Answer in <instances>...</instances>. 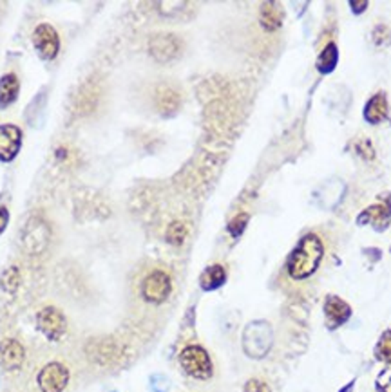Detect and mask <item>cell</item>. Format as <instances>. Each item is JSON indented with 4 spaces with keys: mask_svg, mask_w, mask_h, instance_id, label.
I'll return each instance as SVG.
<instances>
[{
    "mask_svg": "<svg viewBox=\"0 0 391 392\" xmlns=\"http://www.w3.org/2000/svg\"><path fill=\"white\" fill-rule=\"evenodd\" d=\"M246 223H249V215H246V213H240V215H235V217L229 223L230 235L240 237L241 233L244 232V228H246Z\"/></svg>",
    "mask_w": 391,
    "mask_h": 392,
    "instance_id": "cell-23",
    "label": "cell"
},
{
    "mask_svg": "<svg viewBox=\"0 0 391 392\" xmlns=\"http://www.w3.org/2000/svg\"><path fill=\"white\" fill-rule=\"evenodd\" d=\"M22 146V131L17 125H0V161H13Z\"/></svg>",
    "mask_w": 391,
    "mask_h": 392,
    "instance_id": "cell-9",
    "label": "cell"
},
{
    "mask_svg": "<svg viewBox=\"0 0 391 392\" xmlns=\"http://www.w3.org/2000/svg\"><path fill=\"white\" fill-rule=\"evenodd\" d=\"M0 284L4 287V291L8 293H15L17 287L20 286V273L17 268H10V270H6L2 279H0Z\"/></svg>",
    "mask_w": 391,
    "mask_h": 392,
    "instance_id": "cell-21",
    "label": "cell"
},
{
    "mask_svg": "<svg viewBox=\"0 0 391 392\" xmlns=\"http://www.w3.org/2000/svg\"><path fill=\"white\" fill-rule=\"evenodd\" d=\"M181 367L185 369L187 374L198 380H209L212 376V362L211 356L205 349L200 345H189L180 354Z\"/></svg>",
    "mask_w": 391,
    "mask_h": 392,
    "instance_id": "cell-2",
    "label": "cell"
},
{
    "mask_svg": "<svg viewBox=\"0 0 391 392\" xmlns=\"http://www.w3.org/2000/svg\"><path fill=\"white\" fill-rule=\"evenodd\" d=\"M24 347L17 340H4L0 342V365L6 371H17L24 363Z\"/></svg>",
    "mask_w": 391,
    "mask_h": 392,
    "instance_id": "cell-12",
    "label": "cell"
},
{
    "mask_svg": "<svg viewBox=\"0 0 391 392\" xmlns=\"http://www.w3.org/2000/svg\"><path fill=\"white\" fill-rule=\"evenodd\" d=\"M283 17L284 13L281 10V6L275 4V2H264V4H261V25L266 31L279 30L281 24H283Z\"/></svg>",
    "mask_w": 391,
    "mask_h": 392,
    "instance_id": "cell-16",
    "label": "cell"
},
{
    "mask_svg": "<svg viewBox=\"0 0 391 392\" xmlns=\"http://www.w3.org/2000/svg\"><path fill=\"white\" fill-rule=\"evenodd\" d=\"M49 226L42 219H31L24 230V246L33 253L42 252L49 242Z\"/></svg>",
    "mask_w": 391,
    "mask_h": 392,
    "instance_id": "cell-10",
    "label": "cell"
},
{
    "mask_svg": "<svg viewBox=\"0 0 391 392\" xmlns=\"http://www.w3.org/2000/svg\"><path fill=\"white\" fill-rule=\"evenodd\" d=\"M154 105L163 116H174L181 107L180 92L172 85H160L154 92Z\"/></svg>",
    "mask_w": 391,
    "mask_h": 392,
    "instance_id": "cell-11",
    "label": "cell"
},
{
    "mask_svg": "<svg viewBox=\"0 0 391 392\" xmlns=\"http://www.w3.org/2000/svg\"><path fill=\"white\" fill-rule=\"evenodd\" d=\"M33 45L40 58L53 60L60 51V39L59 33L54 31L53 25L40 24L33 31Z\"/></svg>",
    "mask_w": 391,
    "mask_h": 392,
    "instance_id": "cell-6",
    "label": "cell"
},
{
    "mask_svg": "<svg viewBox=\"0 0 391 392\" xmlns=\"http://www.w3.org/2000/svg\"><path fill=\"white\" fill-rule=\"evenodd\" d=\"M272 345V331L266 322H254L244 331V351L252 358H261Z\"/></svg>",
    "mask_w": 391,
    "mask_h": 392,
    "instance_id": "cell-3",
    "label": "cell"
},
{
    "mask_svg": "<svg viewBox=\"0 0 391 392\" xmlns=\"http://www.w3.org/2000/svg\"><path fill=\"white\" fill-rule=\"evenodd\" d=\"M181 47H183V42L180 40V36L171 33L154 34V36L149 40V51H151V56L162 63H167L171 62V60L178 58L181 53Z\"/></svg>",
    "mask_w": 391,
    "mask_h": 392,
    "instance_id": "cell-5",
    "label": "cell"
},
{
    "mask_svg": "<svg viewBox=\"0 0 391 392\" xmlns=\"http://www.w3.org/2000/svg\"><path fill=\"white\" fill-rule=\"evenodd\" d=\"M243 392H270V387L264 382H261V380H250L244 385Z\"/></svg>",
    "mask_w": 391,
    "mask_h": 392,
    "instance_id": "cell-26",
    "label": "cell"
},
{
    "mask_svg": "<svg viewBox=\"0 0 391 392\" xmlns=\"http://www.w3.org/2000/svg\"><path fill=\"white\" fill-rule=\"evenodd\" d=\"M187 235H189V228H187L185 223H181V221L169 224L165 232L167 242H171L174 246H181V244L185 242Z\"/></svg>",
    "mask_w": 391,
    "mask_h": 392,
    "instance_id": "cell-20",
    "label": "cell"
},
{
    "mask_svg": "<svg viewBox=\"0 0 391 392\" xmlns=\"http://www.w3.org/2000/svg\"><path fill=\"white\" fill-rule=\"evenodd\" d=\"M8 221H10V212H8L6 208H0V233L6 230V226H8Z\"/></svg>",
    "mask_w": 391,
    "mask_h": 392,
    "instance_id": "cell-27",
    "label": "cell"
},
{
    "mask_svg": "<svg viewBox=\"0 0 391 392\" xmlns=\"http://www.w3.org/2000/svg\"><path fill=\"white\" fill-rule=\"evenodd\" d=\"M373 42H375L377 45L390 44L391 33L388 31V28H384V25H379V28H375V31H373Z\"/></svg>",
    "mask_w": 391,
    "mask_h": 392,
    "instance_id": "cell-24",
    "label": "cell"
},
{
    "mask_svg": "<svg viewBox=\"0 0 391 392\" xmlns=\"http://www.w3.org/2000/svg\"><path fill=\"white\" fill-rule=\"evenodd\" d=\"M69 382V371L59 362L47 363L39 374L42 392H62Z\"/></svg>",
    "mask_w": 391,
    "mask_h": 392,
    "instance_id": "cell-8",
    "label": "cell"
},
{
    "mask_svg": "<svg viewBox=\"0 0 391 392\" xmlns=\"http://www.w3.org/2000/svg\"><path fill=\"white\" fill-rule=\"evenodd\" d=\"M375 354L377 358L382 360V362L391 363V331H386V333L382 334L379 344H377Z\"/></svg>",
    "mask_w": 391,
    "mask_h": 392,
    "instance_id": "cell-22",
    "label": "cell"
},
{
    "mask_svg": "<svg viewBox=\"0 0 391 392\" xmlns=\"http://www.w3.org/2000/svg\"><path fill=\"white\" fill-rule=\"evenodd\" d=\"M172 290V282L171 276L167 275L165 272H156L149 273L145 276V281L142 284V295L147 302L151 304H162L169 298Z\"/></svg>",
    "mask_w": 391,
    "mask_h": 392,
    "instance_id": "cell-4",
    "label": "cell"
},
{
    "mask_svg": "<svg viewBox=\"0 0 391 392\" xmlns=\"http://www.w3.org/2000/svg\"><path fill=\"white\" fill-rule=\"evenodd\" d=\"M324 315H326V324L330 329H335L342 325L352 315V307L339 296H328L324 304Z\"/></svg>",
    "mask_w": 391,
    "mask_h": 392,
    "instance_id": "cell-13",
    "label": "cell"
},
{
    "mask_svg": "<svg viewBox=\"0 0 391 392\" xmlns=\"http://www.w3.org/2000/svg\"><path fill=\"white\" fill-rule=\"evenodd\" d=\"M388 118V100L384 92H379L364 107V120L372 125H377Z\"/></svg>",
    "mask_w": 391,
    "mask_h": 392,
    "instance_id": "cell-15",
    "label": "cell"
},
{
    "mask_svg": "<svg viewBox=\"0 0 391 392\" xmlns=\"http://www.w3.org/2000/svg\"><path fill=\"white\" fill-rule=\"evenodd\" d=\"M19 91L20 83L17 74L10 73L0 78V109H6V107H10L11 103H15L17 96H19Z\"/></svg>",
    "mask_w": 391,
    "mask_h": 392,
    "instance_id": "cell-17",
    "label": "cell"
},
{
    "mask_svg": "<svg viewBox=\"0 0 391 392\" xmlns=\"http://www.w3.org/2000/svg\"><path fill=\"white\" fill-rule=\"evenodd\" d=\"M337 60H339L337 45L332 42V44H328L326 47L321 51V54H319V58H317L319 73H323V74L332 73L333 69H335V65H337Z\"/></svg>",
    "mask_w": 391,
    "mask_h": 392,
    "instance_id": "cell-19",
    "label": "cell"
},
{
    "mask_svg": "<svg viewBox=\"0 0 391 392\" xmlns=\"http://www.w3.org/2000/svg\"><path fill=\"white\" fill-rule=\"evenodd\" d=\"M390 219H391V201H388V203L384 204H375V206H370L368 210H364V212L359 215L357 223L359 224L373 223L377 230H386Z\"/></svg>",
    "mask_w": 391,
    "mask_h": 392,
    "instance_id": "cell-14",
    "label": "cell"
},
{
    "mask_svg": "<svg viewBox=\"0 0 391 392\" xmlns=\"http://www.w3.org/2000/svg\"><path fill=\"white\" fill-rule=\"evenodd\" d=\"M324 255L323 241L317 235H304L288 259V273L295 281H303L319 268Z\"/></svg>",
    "mask_w": 391,
    "mask_h": 392,
    "instance_id": "cell-1",
    "label": "cell"
},
{
    "mask_svg": "<svg viewBox=\"0 0 391 392\" xmlns=\"http://www.w3.org/2000/svg\"><path fill=\"white\" fill-rule=\"evenodd\" d=\"M226 281V272L225 268L220 266V264H215V266L207 268L203 275L200 279V284L203 290L207 291H212V290H218L220 286H223Z\"/></svg>",
    "mask_w": 391,
    "mask_h": 392,
    "instance_id": "cell-18",
    "label": "cell"
},
{
    "mask_svg": "<svg viewBox=\"0 0 391 392\" xmlns=\"http://www.w3.org/2000/svg\"><path fill=\"white\" fill-rule=\"evenodd\" d=\"M377 387L381 392H391V367H388L381 376L377 378Z\"/></svg>",
    "mask_w": 391,
    "mask_h": 392,
    "instance_id": "cell-25",
    "label": "cell"
},
{
    "mask_svg": "<svg viewBox=\"0 0 391 392\" xmlns=\"http://www.w3.org/2000/svg\"><path fill=\"white\" fill-rule=\"evenodd\" d=\"M350 8H353V13H362V11L366 10L368 8V2L366 0H364V2H355V0H352V2H350Z\"/></svg>",
    "mask_w": 391,
    "mask_h": 392,
    "instance_id": "cell-28",
    "label": "cell"
},
{
    "mask_svg": "<svg viewBox=\"0 0 391 392\" xmlns=\"http://www.w3.org/2000/svg\"><path fill=\"white\" fill-rule=\"evenodd\" d=\"M36 324L39 329L47 336L49 340H59L60 336H64L67 324H65V316L62 315V311L56 307H44L36 316Z\"/></svg>",
    "mask_w": 391,
    "mask_h": 392,
    "instance_id": "cell-7",
    "label": "cell"
}]
</instances>
